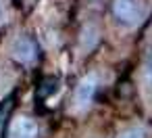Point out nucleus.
<instances>
[{"instance_id":"nucleus-1","label":"nucleus","mask_w":152,"mask_h":138,"mask_svg":"<svg viewBox=\"0 0 152 138\" xmlns=\"http://www.w3.org/2000/svg\"><path fill=\"white\" fill-rule=\"evenodd\" d=\"M113 13H115L117 21H121L125 25H135L144 17L146 4H144V0H115Z\"/></svg>"},{"instance_id":"nucleus-2","label":"nucleus","mask_w":152,"mask_h":138,"mask_svg":"<svg viewBox=\"0 0 152 138\" xmlns=\"http://www.w3.org/2000/svg\"><path fill=\"white\" fill-rule=\"evenodd\" d=\"M11 52H13V57H15L17 61H21V63H31V61L36 59V55H38V48H36V42H34L29 36H19V38L13 42V46H11Z\"/></svg>"},{"instance_id":"nucleus-3","label":"nucleus","mask_w":152,"mask_h":138,"mask_svg":"<svg viewBox=\"0 0 152 138\" xmlns=\"http://www.w3.org/2000/svg\"><path fill=\"white\" fill-rule=\"evenodd\" d=\"M38 136V123L31 117H15L9 130V138H36Z\"/></svg>"},{"instance_id":"nucleus-4","label":"nucleus","mask_w":152,"mask_h":138,"mask_svg":"<svg viewBox=\"0 0 152 138\" xmlns=\"http://www.w3.org/2000/svg\"><path fill=\"white\" fill-rule=\"evenodd\" d=\"M94 92H96V75H86L75 88V105L83 109L86 105H90Z\"/></svg>"},{"instance_id":"nucleus-5","label":"nucleus","mask_w":152,"mask_h":138,"mask_svg":"<svg viewBox=\"0 0 152 138\" xmlns=\"http://www.w3.org/2000/svg\"><path fill=\"white\" fill-rule=\"evenodd\" d=\"M119 138H146V136H144V130H142V128L133 125V128L123 130V132L119 134Z\"/></svg>"},{"instance_id":"nucleus-6","label":"nucleus","mask_w":152,"mask_h":138,"mask_svg":"<svg viewBox=\"0 0 152 138\" xmlns=\"http://www.w3.org/2000/svg\"><path fill=\"white\" fill-rule=\"evenodd\" d=\"M148 77H150V82H152V52H150V57H148Z\"/></svg>"},{"instance_id":"nucleus-7","label":"nucleus","mask_w":152,"mask_h":138,"mask_svg":"<svg viewBox=\"0 0 152 138\" xmlns=\"http://www.w3.org/2000/svg\"><path fill=\"white\" fill-rule=\"evenodd\" d=\"M2 17H4V13H2V4H0V21H2Z\"/></svg>"}]
</instances>
